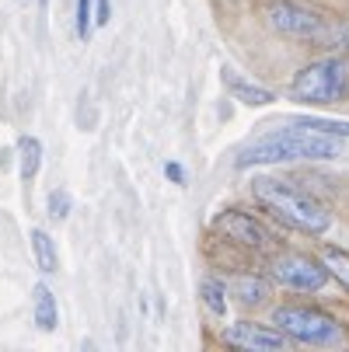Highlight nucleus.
Returning a JSON list of instances; mask_svg holds the SVG:
<instances>
[{
  "mask_svg": "<svg viewBox=\"0 0 349 352\" xmlns=\"http://www.w3.org/2000/svg\"><path fill=\"white\" fill-rule=\"evenodd\" d=\"M342 154V143L335 136L315 133L297 126L293 129H273L259 140H252L248 146L237 150L234 168L248 171V168H259V164H293V161H332Z\"/></svg>",
  "mask_w": 349,
  "mask_h": 352,
  "instance_id": "obj_1",
  "label": "nucleus"
},
{
  "mask_svg": "<svg viewBox=\"0 0 349 352\" xmlns=\"http://www.w3.org/2000/svg\"><path fill=\"white\" fill-rule=\"evenodd\" d=\"M252 195L262 210H269L279 223H286L290 230L301 234H325L332 227V213L321 199L293 182H279V178H255L252 182Z\"/></svg>",
  "mask_w": 349,
  "mask_h": 352,
  "instance_id": "obj_2",
  "label": "nucleus"
},
{
  "mask_svg": "<svg viewBox=\"0 0 349 352\" xmlns=\"http://www.w3.org/2000/svg\"><path fill=\"white\" fill-rule=\"evenodd\" d=\"M290 94H293V102H304V105L342 102L349 94V56L332 53L325 60L308 63L304 70H297V77L290 80Z\"/></svg>",
  "mask_w": 349,
  "mask_h": 352,
  "instance_id": "obj_3",
  "label": "nucleus"
},
{
  "mask_svg": "<svg viewBox=\"0 0 349 352\" xmlns=\"http://www.w3.org/2000/svg\"><path fill=\"white\" fill-rule=\"evenodd\" d=\"M273 324L290 338V342H304V345H339L342 342V324L321 311V307H308V304H283L273 311Z\"/></svg>",
  "mask_w": 349,
  "mask_h": 352,
  "instance_id": "obj_4",
  "label": "nucleus"
},
{
  "mask_svg": "<svg viewBox=\"0 0 349 352\" xmlns=\"http://www.w3.org/2000/svg\"><path fill=\"white\" fill-rule=\"evenodd\" d=\"M266 21L276 35L297 38V42H311V45H318L325 38V28H328V18H321L318 11H311L304 4H297V0H269Z\"/></svg>",
  "mask_w": 349,
  "mask_h": 352,
  "instance_id": "obj_5",
  "label": "nucleus"
},
{
  "mask_svg": "<svg viewBox=\"0 0 349 352\" xmlns=\"http://www.w3.org/2000/svg\"><path fill=\"white\" fill-rule=\"evenodd\" d=\"M269 269L276 283L286 289H301V293H318L328 283V269L315 255H301V251H273Z\"/></svg>",
  "mask_w": 349,
  "mask_h": 352,
  "instance_id": "obj_6",
  "label": "nucleus"
},
{
  "mask_svg": "<svg viewBox=\"0 0 349 352\" xmlns=\"http://www.w3.org/2000/svg\"><path fill=\"white\" fill-rule=\"evenodd\" d=\"M213 223H217V230H220L227 241H234V244L244 248V251H255V255H273V251H276L273 230H269L259 217L244 213V210H220Z\"/></svg>",
  "mask_w": 349,
  "mask_h": 352,
  "instance_id": "obj_7",
  "label": "nucleus"
},
{
  "mask_svg": "<svg viewBox=\"0 0 349 352\" xmlns=\"http://www.w3.org/2000/svg\"><path fill=\"white\" fill-rule=\"evenodd\" d=\"M224 342L234 349H248V352H283L290 345V338L276 328V324H255V321H237L224 331Z\"/></svg>",
  "mask_w": 349,
  "mask_h": 352,
  "instance_id": "obj_8",
  "label": "nucleus"
},
{
  "mask_svg": "<svg viewBox=\"0 0 349 352\" xmlns=\"http://www.w3.org/2000/svg\"><path fill=\"white\" fill-rule=\"evenodd\" d=\"M224 289L237 300L241 307H262L269 300V283L262 276H255V272H234L224 283Z\"/></svg>",
  "mask_w": 349,
  "mask_h": 352,
  "instance_id": "obj_9",
  "label": "nucleus"
},
{
  "mask_svg": "<svg viewBox=\"0 0 349 352\" xmlns=\"http://www.w3.org/2000/svg\"><path fill=\"white\" fill-rule=\"evenodd\" d=\"M224 87L231 91V98H234V102H241V105H252V109L276 102L269 87H262V84H252V80H244L241 74H234V70H227V67H224Z\"/></svg>",
  "mask_w": 349,
  "mask_h": 352,
  "instance_id": "obj_10",
  "label": "nucleus"
},
{
  "mask_svg": "<svg viewBox=\"0 0 349 352\" xmlns=\"http://www.w3.org/2000/svg\"><path fill=\"white\" fill-rule=\"evenodd\" d=\"M35 324L42 328V331H53L56 324H60V311H56V296H53V289L49 286H35Z\"/></svg>",
  "mask_w": 349,
  "mask_h": 352,
  "instance_id": "obj_11",
  "label": "nucleus"
},
{
  "mask_svg": "<svg viewBox=\"0 0 349 352\" xmlns=\"http://www.w3.org/2000/svg\"><path fill=\"white\" fill-rule=\"evenodd\" d=\"M42 168V143L35 136H21L18 140V171H21V182H32Z\"/></svg>",
  "mask_w": 349,
  "mask_h": 352,
  "instance_id": "obj_12",
  "label": "nucleus"
},
{
  "mask_svg": "<svg viewBox=\"0 0 349 352\" xmlns=\"http://www.w3.org/2000/svg\"><path fill=\"white\" fill-rule=\"evenodd\" d=\"M32 251H35V262H39V269L42 272H49L53 276L56 269H60V255H56V244H53V237H49L45 230H32Z\"/></svg>",
  "mask_w": 349,
  "mask_h": 352,
  "instance_id": "obj_13",
  "label": "nucleus"
},
{
  "mask_svg": "<svg viewBox=\"0 0 349 352\" xmlns=\"http://www.w3.org/2000/svg\"><path fill=\"white\" fill-rule=\"evenodd\" d=\"M199 300L207 304V311H210L213 318H224V314H227V289H224L220 279H213V276L199 279Z\"/></svg>",
  "mask_w": 349,
  "mask_h": 352,
  "instance_id": "obj_14",
  "label": "nucleus"
},
{
  "mask_svg": "<svg viewBox=\"0 0 349 352\" xmlns=\"http://www.w3.org/2000/svg\"><path fill=\"white\" fill-rule=\"evenodd\" d=\"M321 265L328 269V279H339L349 289V251L342 248H325L321 251Z\"/></svg>",
  "mask_w": 349,
  "mask_h": 352,
  "instance_id": "obj_15",
  "label": "nucleus"
},
{
  "mask_svg": "<svg viewBox=\"0 0 349 352\" xmlns=\"http://www.w3.org/2000/svg\"><path fill=\"white\" fill-rule=\"evenodd\" d=\"M293 122L304 126V129H315V133H325V136H335V140H349L346 119H293Z\"/></svg>",
  "mask_w": 349,
  "mask_h": 352,
  "instance_id": "obj_16",
  "label": "nucleus"
},
{
  "mask_svg": "<svg viewBox=\"0 0 349 352\" xmlns=\"http://www.w3.org/2000/svg\"><path fill=\"white\" fill-rule=\"evenodd\" d=\"M318 45L335 49V53H349V21H328L325 38H321Z\"/></svg>",
  "mask_w": 349,
  "mask_h": 352,
  "instance_id": "obj_17",
  "label": "nucleus"
},
{
  "mask_svg": "<svg viewBox=\"0 0 349 352\" xmlns=\"http://www.w3.org/2000/svg\"><path fill=\"white\" fill-rule=\"evenodd\" d=\"M45 210H49V217H53V220H67L70 210H74L70 192L67 188H53V192H49V199H45Z\"/></svg>",
  "mask_w": 349,
  "mask_h": 352,
  "instance_id": "obj_18",
  "label": "nucleus"
},
{
  "mask_svg": "<svg viewBox=\"0 0 349 352\" xmlns=\"http://www.w3.org/2000/svg\"><path fill=\"white\" fill-rule=\"evenodd\" d=\"M94 28V0H77V38H91Z\"/></svg>",
  "mask_w": 349,
  "mask_h": 352,
  "instance_id": "obj_19",
  "label": "nucleus"
},
{
  "mask_svg": "<svg viewBox=\"0 0 349 352\" xmlns=\"http://www.w3.org/2000/svg\"><path fill=\"white\" fill-rule=\"evenodd\" d=\"M109 14H112L109 0H94V25H109Z\"/></svg>",
  "mask_w": 349,
  "mask_h": 352,
  "instance_id": "obj_20",
  "label": "nucleus"
},
{
  "mask_svg": "<svg viewBox=\"0 0 349 352\" xmlns=\"http://www.w3.org/2000/svg\"><path fill=\"white\" fill-rule=\"evenodd\" d=\"M165 175H168L175 185H185V168H182L178 161H168V164H165Z\"/></svg>",
  "mask_w": 349,
  "mask_h": 352,
  "instance_id": "obj_21",
  "label": "nucleus"
}]
</instances>
